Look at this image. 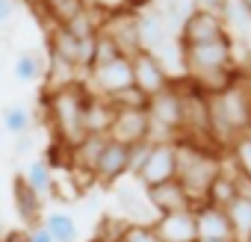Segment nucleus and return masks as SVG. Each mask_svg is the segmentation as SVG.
Instances as JSON below:
<instances>
[{
  "mask_svg": "<svg viewBox=\"0 0 251 242\" xmlns=\"http://www.w3.org/2000/svg\"><path fill=\"white\" fill-rule=\"evenodd\" d=\"M219 169H222L219 157L210 148H204L201 142H192V139L175 142V180L186 189L192 207L204 204V195L213 177L219 174Z\"/></svg>",
  "mask_w": 251,
  "mask_h": 242,
  "instance_id": "nucleus-1",
  "label": "nucleus"
},
{
  "mask_svg": "<svg viewBox=\"0 0 251 242\" xmlns=\"http://www.w3.org/2000/svg\"><path fill=\"white\" fill-rule=\"evenodd\" d=\"M86 100H89V86L80 83V80H74V83H68L62 89L45 92V109L50 115L53 139H59L68 148H74L86 136V127H83Z\"/></svg>",
  "mask_w": 251,
  "mask_h": 242,
  "instance_id": "nucleus-2",
  "label": "nucleus"
},
{
  "mask_svg": "<svg viewBox=\"0 0 251 242\" xmlns=\"http://www.w3.org/2000/svg\"><path fill=\"white\" fill-rule=\"evenodd\" d=\"M133 177L148 189L175 180V142H142L133 148Z\"/></svg>",
  "mask_w": 251,
  "mask_h": 242,
  "instance_id": "nucleus-3",
  "label": "nucleus"
},
{
  "mask_svg": "<svg viewBox=\"0 0 251 242\" xmlns=\"http://www.w3.org/2000/svg\"><path fill=\"white\" fill-rule=\"evenodd\" d=\"M183 65L189 71V77L204 74V71H219L230 65V42L227 36L219 42H204V45H183L180 50Z\"/></svg>",
  "mask_w": 251,
  "mask_h": 242,
  "instance_id": "nucleus-4",
  "label": "nucleus"
},
{
  "mask_svg": "<svg viewBox=\"0 0 251 242\" xmlns=\"http://www.w3.org/2000/svg\"><path fill=\"white\" fill-rule=\"evenodd\" d=\"M86 77H89V83H86V86H92L98 97H109V95H115V92H121V89L133 86L130 56H115V59H112V62H106V65L89 68V71H86Z\"/></svg>",
  "mask_w": 251,
  "mask_h": 242,
  "instance_id": "nucleus-5",
  "label": "nucleus"
},
{
  "mask_svg": "<svg viewBox=\"0 0 251 242\" xmlns=\"http://www.w3.org/2000/svg\"><path fill=\"white\" fill-rule=\"evenodd\" d=\"M130 68H133V86H136L145 97H154V95H160V92H166V89L172 86L166 65H163L154 53H148V50L133 53V56H130Z\"/></svg>",
  "mask_w": 251,
  "mask_h": 242,
  "instance_id": "nucleus-6",
  "label": "nucleus"
},
{
  "mask_svg": "<svg viewBox=\"0 0 251 242\" xmlns=\"http://www.w3.org/2000/svg\"><path fill=\"white\" fill-rule=\"evenodd\" d=\"M148 130H151V124H148L145 109H115V118L109 124L106 139L121 142L127 148H136V145L148 142Z\"/></svg>",
  "mask_w": 251,
  "mask_h": 242,
  "instance_id": "nucleus-7",
  "label": "nucleus"
},
{
  "mask_svg": "<svg viewBox=\"0 0 251 242\" xmlns=\"http://www.w3.org/2000/svg\"><path fill=\"white\" fill-rule=\"evenodd\" d=\"M130 163H133V148L106 139V145H103V151L95 163V180L103 183V186H112L130 171Z\"/></svg>",
  "mask_w": 251,
  "mask_h": 242,
  "instance_id": "nucleus-8",
  "label": "nucleus"
},
{
  "mask_svg": "<svg viewBox=\"0 0 251 242\" xmlns=\"http://www.w3.org/2000/svg\"><path fill=\"white\" fill-rule=\"evenodd\" d=\"M157 236L163 242H198L195 230V210H177V213H163L151 221Z\"/></svg>",
  "mask_w": 251,
  "mask_h": 242,
  "instance_id": "nucleus-9",
  "label": "nucleus"
},
{
  "mask_svg": "<svg viewBox=\"0 0 251 242\" xmlns=\"http://www.w3.org/2000/svg\"><path fill=\"white\" fill-rule=\"evenodd\" d=\"M183 30V45H204V42H219L225 39V24L219 21V15L213 12H189L186 21L180 24Z\"/></svg>",
  "mask_w": 251,
  "mask_h": 242,
  "instance_id": "nucleus-10",
  "label": "nucleus"
},
{
  "mask_svg": "<svg viewBox=\"0 0 251 242\" xmlns=\"http://www.w3.org/2000/svg\"><path fill=\"white\" fill-rule=\"evenodd\" d=\"M145 198L151 204V210L157 216L163 213H177V210H195L186 189L177 183V180H166V183H157V186H148L145 189Z\"/></svg>",
  "mask_w": 251,
  "mask_h": 242,
  "instance_id": "nucleus-11",
  "label": "nucleus"
},
{
  "mask_svg": "<svg viewBox=\"0 0 251 242\" xmlns=\"http://www.w3.org/2000/svg\"><path fill=\"white\" fill-rule=\"evenodd\" d=\"M12 204H15V213L18 218L27 224V227H36L42 224V195L24 180V174H15L12 177Z\"/></svg>",
  "mask_w": 251,
  "mask_h": 242,
  "instance_id": "nucleus-12",
  "label": "nucleus"
},
{
  "mask_svg": "<svg viewBox=\"0 0 251 242\" xmlns=\"http://www.w3.org/2000/svg\"><path fill=\"white\" fill-rule=\"evenodd\" d=\"M195 230H198V242L201 239H236L227 213L222 207H210V204L195 207Z\"/></svg>",
  "mask_w": 251,
  "mask_h": 242,
  "instance_id": "nucleus-13",
  "label": "nucleus"
},
{
  "mask_svg": "<svg viewBox=\"0 0 251 242\" xmlns=\"http://www.w3.org/2000/svg\"><path fill=\"white\" fill-rule=\"evenodd\" d=\"M115 118V106L106 100V97H98L89 92V100H86V109H83V127H86V136L95 133V136H106L109 133V124Z\"/></svg>",
  "mask_w": 251,
  "mask_h": 242,
  "instance_id": "nucleus-14",
  "label": "nucleus"
},
{
  "mask_svg": "<svg viewBox=\"0 0 251 242\" xmlns=\"http://www.w3.org/2000/svg\"><path fill=\"white\" fill-rule=\"evenodd\" d=\"M136 30H139V45L148 53H157L166 45V21L157 12H142L136 15Z\"/></svg>",
  "mask_w": 251,
  "mask_h": 242,
  "instance_id": "nucleus-15",
  "label": "nucleus"
},
{
  "mask_svg": "<svg viewBox=\"0 0 251 242\" xmlns=\"http://www.w3.org/2000/svg\"><path fill=\"white\" fill-rule=\"evenodd\" d=\"M45 68H48V59H45L42 53L24 50V53H18L15 62H12V77H15L18 83H39V80H45Z\"/></svg>",
  "mask_w": 251,
  "mask_h": 242,
  "instance_id": "nucleus-16",
  "label": "nucleus"
},
{
  "mask_svg": "<svg viewBox=\"0 0 251 242\" xmlns=\"http://www.w3.org/2000/svg\"><path fill=\"white\" fill-rule=\"evenodd\" d=\"M236 174H239V171H225V169H219V174L213 177V183H210V189H207V195H204V204L225 210V207L236 198Z\"/></svg>",
  "mask_w": 251,
  "mask_h": 242,
  "instance_id": "nucleus-17",
  "label": "nucleus"
},
{
  "mask_svg": "<svg viewBox=\"0 0 251 242\" xmlns=\"http://www.w3.org/2000/svg\"><path fill=\"white\" fill-rule=\"evenodd\" d=\"M42 224L48 227V233L53 236V242H77V236H80L77 221H74L68 213H59V210L50 213V216H45Z\"/></svg>",
  "mask_w": 251,
  "mask_h": 242,
  "instance_id": "nucleus-18",
  "label": "nucleus"
},
{
  "mask_svg": "<svg viewBox=\"0 0 251 242\" xmlns=\"http://www.w3.org/2000/svg\"><path fill=\"white\" fill-rule=\"evenodd\" d=\"M225 213H227V218H230V227H233L236 239L242 242V239L248 236V230H251V198L236 195V198L225 207Z\"/></svg>",
  "mask_w": 251,
  "mask_h": 242,
  "instance_id": "nucleus-19",
  "label": "nucleus"
},
{
  "mask_svg": "<svg viewBox=\"0 0 251 242\" xmlns=\"http://www.w3.org/2000/svg\"><path fill=\"white\" fill-rule=\"evenodd\" d=\"M45 15L53 21V27H65L74 15H80L86 9L83 0H42Z\"/></svg>",
  "mask_w": 251,
  "mask_h": 242,
  "instance_id": "nucleus-20",
  "label": "nucleus"
},
{
  "mask_svg": "<svg viewBox=\"0 0 251 242\" xmlns=\"http://www.w3.org/2000/svg\"><path fill=\"white\" fill-rule=\"evenodd\" d=\"M3 127H6L9 136L30 133V127H33V112H30L27 106H18V103L6 106V109H3Z\"/></svg>",
  "mask_w": 251,
  "mask_h": 242,
  "instance_id": "nucleus-21",
  "label": "nucleus"
},
{
  "mask_svg": "<svg viewBox=\"0 0 251 242\" xmlns=\"http://www.w3.org/2000/svg\"><path fill=\"white\" fill-rule=\"evenodd\" d=\"M24 180L39 192V195H50V186H53V174L50 169L45 166V160H33L24 171Z\"/></svg>",
  "mask_w": 251,
  "mask_h": 242,
  "instance_id": "nucleus-22",
  "label": "nucleus"
},
{
  "mask_svg": "<svg viewBox=\"0 0 251 242\" xmlns=\"http://www.w3.org/2000/svg\"><path fill=\"white\" fill-rule=\"evenodd\" d=\"M115 109H148V97L136 89V86H127V89H121L115 95L106 97Z\"/></svg>",
  "mask_w": 251,
  "mask_h": 242,
  "instance_id": "nucleus-23",
  "label": "nucleus"
},
{
  "mask_svg": "<svg viewBox=\"0 0 251 242\" xmlns=\"http://www.w3.org/2000/svg\"><path fill=\"white\" fill-rule=\"evenodd\" d=\"M115 56H121V50L115 48V42H112L106 33H100V30H98V36H95V53H92V65H89V68L106 65V62H112Z\"/></svg>",
  "mask_w": 251,
  "mask_h": 242,
  "instance_id": "nucleus-24",
  "label": "nucleus"
},
{
  "mask_svg": "<svg viewBox=\"0 0 251 242\" xmlns=\"http://www.w3.org/2000/svg\"><path fill=\"white\" fill-rule=\"evenodd\" d=\"M118 239L121 242H163L157 236V230L151 224H145V221H127V224L121 227V236Z\"/></svg>",
  "mask_w": 251,
  "mask_h": 242,
  "instance_id": "nucleus-25",
  "label": "nucleus"
},
{
  "mask_svg": "<svg viewBox=\"0 0 251 242\" xmlns=\"http://www.w3.org/2000/svg\"><path fill=\"white\" fill-rule=\"evenodd\" d=\"M45 166L50 169V171H56V169H71V148L68 145H62L59 139H53L50 145H48V154H45Z\"/></svg>",
  "mask_w": 251,
  "mask_h": 242,
  "instance_id": "nucleus-26",
  "label": "nucleus"
},
{
  "mask_svg": "<svg viewBox=\"0 0 251 242\" xmlns=\"http://www.w3.org/2000/svg\"><path fill=\"white\" fill-rule=\"evenodd\" d=\"M233 160H236V171L251 180V136H239L233 142Z\"/></svg>",
  "mask_w": 251,
  "mask_h": 242,
  "instance_id": "nucleus-27",
  "label": "nucleus"
},
{
  "mask_svg": "<svg viewBox=\"0 0 251 242\" xmlns=\"http://www.w3.org/2000/svg\"><path fill=\"white\" fill-rule=\"evenodd\" d=\"M83 3H86L89 9L100 12V15H112V12L124 9V0H83Z\"/></svg>",
  "mask_w": 251,
  "mask_h": 242,
  "instance_id": "nucleus-28",
  "label": "nucleus"
},
{
  "mask_svg": "<svg viewBox=\"0 0 251 242\" xmlns=\"http://www.w3.org/2000/svg\"><path fill=\"white\" fill-rule=\"evenodd\" d=\"M30 148H33V130L30 133H21V136H12V154L24 157Z\"/></svg>",
  "mask_w": 251,
  "mask_h": 242,
  "instance_id": "nucleus-29",
  "label": "nucleus"
},
{
  "mask_svg": "<svg viewBox=\"0 0 251 242\" xmlns=\"http://www.w3.org/2000/svg\"><path fill=\"white\" fill-rule=\"evenodd\" d=\"M27 236H30V242H53V236L48 233V227H45V224L27 227Z\"/></svg>",
  "mask_w": 251,
  "mask_h": 242,
  "instance_id": "nucleus-30",
  "label": "nucleus"
},
{
  "mask_svg": "<svg viewBox=\"0 0 251 242\" xmlns=\"http://www.w3.org/2000/svg\"><path fill=\"white\" fill-rule=\"evenodd\" d=\"M0 242H30V236H27V227H15V230H6L3 236H0Z\"/></svg>",
  "mask_w": 251,
  "mask_h": 242,
  "instance_id": "nucleus-31",
  "label": "nucleus"
},
{
  "mask_svg": "<svg viewBox=\"0 0 251 242\" xmlns=\"http://www.w3.org/2000/svg\"><path fill=\"white\" fill-rule=\"evenodd\" d=\"M15 15V0H0V24H9Z\"/></svg>",
  "mask_w": 251,
  "mask_h": 242,
  "instance_id": "nucleus-32",
  "label": "nucleus"
},
{
  "mask_svg": "<svg viewBox=\"0 0 251 242\" xmlns=\"http://www.w3.org/2000/svg\"><path fill=\"white\" fill-rule=\"evenodd\" d=\"M195 6L201 9V12H219V9H225V0H195Z\"/></svg>",
  "mask_w": 251,
  "mask_h": 242,
  "instance_id": "nucleus-33",
  "label": "nucleus"
},
{
  "mask_svg": "<svg viewBox=\"0 0 251 242\" xmlns=\"http://www.w3.org/2000/svg\"><path fill=\"white\" fill-rule=\"evenodd\" d=\"M148 3H151V0H124V6H130V9H142Z\"/></svg>",
  "mask_w": 251,
  "mask_h": 242,
  "instance_id": "nucleus-34",
  "label": "nucleus"
},
{
  "mask_svg": "<svg viewBox=\"0 0 251 242\" xmlns=\"http://www.w3.org/2000/svg\"><path fill=\"white\" fill-rule=\"evenodd\" d=\"M239 3H242V9H245V12L251 15V0H239Z\"/></svg>",
  "mask_w": 251,
  "mask_h": 242,
  "instance_id": "nucleus-35",
  "label": "nucleus"
},
{
  "mask_svg": "<svg viewBox=\"0 0 251 242\" xmlns=\"http://www.w3.org/2000/svg\"><path fill=\"white\" fill-rule=\"evenodd\" d=\"M201 242H239V239H201Z\"/></svg>",
  "mask_w": 251,
  "mask_h": 242,
  "instance_id": "nucleus-36",
  "label": "nucleus"
},
{
  "mask_svg": "<svg viewBox=\"0 0 251 242\" xmlns=\"http://www.w3.org/2000/svg\"><path fill=\"white\" fill-rule=\"evenodd\" d=\"M98 242H121V239H98Z\"/></svg>",
  "mask_w": 251,
  "mask_h": 242,
  "instance_id": "nucleus-37",
  "label": "nucleus"
},
{
  "mask_svg": "<svg viewBox=\"0 0 251 242\" xmlns=\"http://www.w3.org/2000/svg\"><path fill=\"white\" fill-rule=\"evenodd\" d=\"M242 242H251V230H248V236H245V239H242Z\"/></svg>",
  "mask_w": 251,
  "mask_h": 242,
  "instance_id": "nucleus-38",
  "label": "nucleus"
},
{
  "mask_svg": "<svg viewBox=\"0 0 251 242\" xmlns=\"http://www.w3.org/2000/svg\"><path fill=\"white\" fill-rule=\"evenodd\" d=\"M0 45H3V42H0Z\"/></svg>",
  "mask_w": 251,
  "mask_h": 242,
  "instance_id": "nucleus-39",
  "label": "nucleus"
}]
</instances>
